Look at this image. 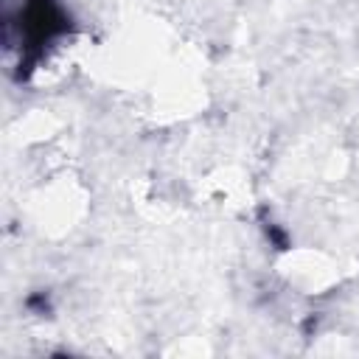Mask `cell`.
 <instances>
[{
    "label": "cell",
    "mask_w": 359,
    "mask_h": 359,
    "mask_svg": "<svg viewBox=\"0 0 359 359\" xmlns=\"http://www.w3.org/2000/svg\"><path fill=\"white\" fill-rule=\"evenodd\" d=\"M73 28L70 14L65 11L62 0H25L20 11V70L28 76L34 65L42 59V50L65 36Z\"/></svg>",
    "instance_id": "6da1fadb"
}]
</instances>
